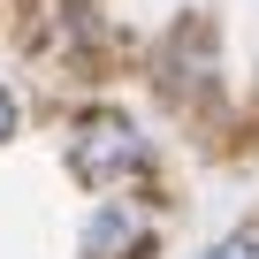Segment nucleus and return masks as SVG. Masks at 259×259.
Wrapping results in <instances>:
<instances>
[{
    "mask_svg": "<svg viewBox=\"0 0 259 259\" xmlns=\"http://www.w3.org/2000/svg\"><path fill=\"white\" fill-rule=\"evenodd\" d=\"M206 259H259V229H236V236H221Z\"/></svg>",
    "mask_w": 259,
    "mask_h": 259,
    "instance_id": "nucleus-3",
    "label": "nucleus"
},
{
    "mask_svg": "<svg viewBox=\"0 0 259 259\" xmlns=\"http://www.w3.org/2000/svg\"><path fill=\"white\" fill-rule=\"evenodd\" d=\"M16 122H23V107H16V92H8V84H0V145L16 138Z\"/></svg>",
    "mask_w": 259,
    "mask_h": 259,
    "instance_id": "nucleus-4",
    "label": "nucleus"
},
{
    "mask_svg": "<svg viewBox=\"0 0 259 259\" xmlns=\"http://www.w3.org/2000/svg\"><path fill=\"white\" fill-rule=\"evenodd\" d=\"M138 244H145V221L130 213V206H99V213L84 221V251H92V259H130Z\"/></svg>",
    "mask_w": 259,
    "mask_h": 259,
    "instance_id": "nucleus-2",
    "label": "nucleus"
},
{
    "mask_svg": "<svg viewBox=\"0 0 259 259\" xmlns=\"http://www.w3.org/2000/svg\"><path fill=\"white\" fill-rule=\"evenodd\" d=\"M145 160H153L145 130L130 122V114H114V107H92L76 122V138H69V168H76L84 191H114L122 176H138Z\"/></svg>",
    "mask_w": 259,
    "mask_h": 259,
    "instance_id": "nucleus-1",
    "label": "nucleus"
}]
</instances>
